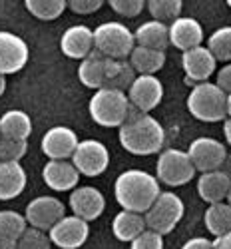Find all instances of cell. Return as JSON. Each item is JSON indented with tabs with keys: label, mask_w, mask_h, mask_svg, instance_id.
Wrapping results in <instances>:
<instances>
[{
	"label": "cell",
	"mask_w": 231,
	"mask_h": 249,
	"mask_svg": "<svg viewBox=\"0 0 231 249\" xmlns=\"http://www.w3.org/2000/svg\"><path fill=\"white\" fill-rule=\"evenodd\" d=\"M120 143L134 156H154L163 152L165 130L152 114H142L132 106L128 122L120 128Z\"/></svg>",
	"instance_id": "1"
},
{
	"label": "cell",
	"mask_w": 231,
	"mask_h": 249,
	"mask_svg": "<svg viewBox=\"0 0 231 249\" xmlns=\"http://www.w3.org/2000/svg\"><path fill=\"white\" fill-rule=\"evenodd\" d=\"M161 194L156 176L143 170H125L114 181V197L122 210L145 213Z\"/></svg>",
	"instance_id": "2"
},
{
	"label": "cell",
	"mask_w": 231,
	"mask_h": 249,
	"mask_svg": "<svg viewBox=\"0 0 231 249\" xmlns=\"http://www.w3.org/2000/svg\"><path fill=\"white\" fill-rule=\"evenodd\" d=\"M88 112L102 128H122L130 118L132 104L125 92L102 88L92 94Z\"/></svg>",
	"instance_id": "3"
},
{
	"label": "cell",
	"mask_w": 231,
	"mask_h": 249,
	"mask_svg": "<svg viewBox=\"0 0 231 249\" xmlns=\"http://www.w3.org/2000/svg\"><path fill=\"white\" fill-rule=\"evenodd\" d=\"M190 114L205 124H215L227 120V94L215 82H203L192 88L187 96Z\"/></svg>",
	"instance_id": "4"
},
{
	"label": "cell",
	"mask_w": 231,
	"mask_h": 249,
	"mask_svg": "<svg viewBox=\"0 0 231 249\" xmlns=\"http://www.w3.org/2000/svg\"><path fill=\"white\" fill-rule=\"evenodd\" d=\"M136 34L122 22L110 20L94 30V50L112 60H130L136 48Z\"/></svg>",
	"instance_id": "5"
},
{
	"label": "cell",
	"mask_w": 231,
	"mask_h": 249,
	"mask_svg": "<svg viewBox=\"0 0 231 249\" xmlns=\"http://www.w3.org/2000/svg\"><path fill=\"white\" fill-rule=\"evenodd\" d=\"M195 165L187 154V150L167 148L158 154L156 161V178L160 183H165L170 188H179V185L190 183L195 176Z\"/></svg>",
	"instance_id": "6"
},
{
	"label": "cell",
	"mask_w": 231,
	"mask_h": 249,
	"mask_svg": "<svg viewBox=\"0 0 231 249\" xmlns=\"http://www.w3.org/2000/svg\"><path fill=\"white\" fill-rule=\"evenodd\" d=\"M183 213H185V205L181 197L174 192H161L160 197L154 201V205L143 215H145V223H148V230L167 235L178 227Z\"/></svg>",
	"instance_id": "7"
},
{
	"label": "cell",
	"mask_w": 231,
	"mask_h": 249,
	"mask_svg": "<svg viewBox=\"0 0 231 249\" xmlns=\"http://www.w3.org/2000/svg\"><path fill=\"white\" fill-rule=\"evenodd\" d=\"M72 163L80 176L86 178H98L108 170L110 165V152L98 140H80L78 148L72 156Z\"/></svg>",
	"instance_id": "8"
},
{
	"label": "cell",
	"mask_w": 231,
	"mask_h": 249,
	"mask_svg": "<svg viewBox=\"0 0 231 249\" xmlns=\"http://www.w3.org/2000/svg\"><path fill=\"white\" fill-rule=\"evenodd\" d=\"M187 154H190L195 170L205 174V172L221 170V165H223L229 152L225 148V143H221L219 140L209 138V136H201V138H195L190 143Z\"/></svg>",
	"instance_id": "9"
},
{
	"label": "cell",
	"mask_w": 231,
	"mask_h": 249,
	"mask_svg": "<svg viewBox=\"0 0 231 249\" xmlns=\"http://www.w3.org/2000/svg\"><path fill=\"white\" fill-rule=\"evenodd\" d=\"M26 221L30 227L50 231L52 227L66 215V205L54 196H40L26 205Z\"/></svg>",
	"instance_id": "10"
},
{
	"label": "cell",
	"mask_w": 231,
	"mask_h": 249,
	"mask_svg": "<svg viewBox=\"0 0 231 249\" xmlns=\"http://www.w3.org/2000/svg\"><path fill=\"white\" fill-rule=\"evenodd\" d=\"M28 56L30 50L24 38L8 30H0V74L8 76L20 72L28 64Z\"/></svg>",
	"instance_id": "11"
},
{
	"label": "cell",
	"mask_w": 231,
	"mask_h": 249,
	"mask_svg": "<svg viewBox=\"0 0 231 249\" xmlns=\"http://www.w3.org/2000/svg\"><path fill=\"white\" fill-rule=\"evenodd\" d=\"M181 66L185 72V82L192 86L203 84L209 82V78L213 76V72H217V60L212 54L207 46H197L190 52L181 54Z\"/></svg>",
	"instance_id": "12"
},
{
	"label": "cell",
	"mask_w": 231,
	"mask_h": 249,
	"mask_svg": "<svg viewBox=\"0 0 231 249\" xmlns=\"http://www.w3.org/2000/svg\"><path fill=\"white\" fill-rule=\"evenodd\" d=\"M48 235L60 249H78L88 241L90 225L78 215H64L48 231Z\"/></svg>",
	"instance_id": "13"
},
{
	"label": "cell",
	"mask_w": 231,
	"mask_h": 249,
	"mask_svg": "<svg viewBox=\"0 0 231 249\" xmlns=\"http://www.w3.org/2000/svg\"><path fill=\"white\" fill-rule=\"evenodd\" d=\"M68 205L72 210V215H78L90 223L98 219L104 213V210H106V197L94 185H78L70 194Z\"/></svg>",
	"instance_id": "14"
},
{
	"label": "cell",
	"mask_w": 231,
	"mask_h": 249,
	"mask_svg": "<svg viewBox=\"0 0 231 249\" xmlns=\"http://www.w3.org/2000/svg\"><path fill=\"white\" fill-rule=\"evenodd\" d=\"M78 136L68 126H54L42 136L40 148L48 160H72L78 148Z\"/></svg>",
	"instance_id": "15"
},
{
	"label": "cell",
	"mask_w": 231,
	"mask_h": 249,
	"mask_svg": "<svg viewBox=\"0 0 231 249\" xmlns=\"http://www.w3.org/2000/svg\"><path fill=\"white\" fill-rule=\"evenodd\" d=\"M130 104L142 114H150L163 98V84L158 76H138L128 90Z\"/></svg>",
	"instance_id": "16"
},
{
	"label": "cell",
	"mask_w": 231,
	"mask_h": 249,
	"mask_svg": "<svg viewBox=\"0 0 231 249\" xmlns=\"http://www.w3.org/2000/svg\"><path fill=\"white\" fill-rule=\"evenodd\" d=\"M42 179L54 192H74L80 183V172L72 160H48L42 168Z\"/></svg>",
	"instance_id": "17"
},
{
	"label": "cell",
	"mask_w": 231,
	"mask_h": 249,
	"mask_svg": "<svg viewBox=\"0 0 231 249\" xmlns=\"http://www.w3.org/2000/svg\"><path fill=\"white\" fill-rule=\"evenodd\" d=\"M60 50L72 60H84L94 52V30L86 24H74L64 30L60 38Z\"/></svg>",
	"instance_id": "18"
},
{
	"label": "cell",
	"mask_w": 231,
	"mask_h": 249,
	"mask_svg": "<svg viewBox=\"0 0 231 249\" xmlns=\"http://www.w3.org/2000/svg\"><path fill=\"white\" fill-rule=\"evenodd\" d=\"M203 26L192 16H179L170 24V44L181 52L203 46Z\"/></svg>",
	"instance_id": "19"
},
{
	"label": "cell",
	"mask_w": 231,
	"mask_h": 249,
	"mask_svg": "<svg viewBox=\"0 0 231 249\" xmlns=\"http://www.w3.org/2000/svg\"><path fill=\"white\" fill-rule=\"evenodd\" d=\"M26 188V172L20 161H0V201L18 197Z\"/></svg>",
	"instance_id": "20"
},
{
	"label": "cell",
	"mask_w": 231,
	"mask_h": 249,
	"mask_svg": "<svg viewBox=\"0 0 231 249\" xmlns=\"http://www.w3.org/2000/svg\"><path fill=\"white\" fill-rule=\"evenodd\" d=\"M229 188H231V179L221 170L205 172L197 179V194L207 205L225 201L227 194H229Z\"/></svg>",
	"instance_id": "21"
},
{
	"label": "cell",
	"mask_w": 231,
	"mask_h": 249,
	"mask_svg": "<svg viewBox=\"0 0 231 249\" xmlns=\"http://www.w3.org/2000/svg\"><path fill=\"white\" fill-rule=\"evenodd\" d=\"M145 230H148L145 215L143 213H138V212L122 210L112 219V233H114V237L118 241H124V243H132Z\"/></svg>",
	"instance_id": "22"
},
{
	"label": "cell",
	"mask_w": 231,
	"mask_h": 249,
	"mask_svg": "<svg viewBox=\"0 0 231 249\" xmlns=\"http://www.w3.org/2000/svg\"><path fill=\"white\" fill-rule=\"evenodd\" d=\"M136 34V44L143 48H152V50H161L165 52L170 44V24L158 22V20H145L143 24L138 26Z\"/></svg>",
	"instance_id": "23"
},
{
	"label": "cell",
	"mask_w": 231,
	"mask_h": 249,
	"mask_svg": "<svg viewBox=\"0 0 231 249\" xmlns=\"http://www.w3.org/2000/svg\"><path fill=\"white\" fill-rule=\"evenodd\" d=\"M106 56H102L98 50H94L90 56H86L80 66H78V80L82 82L86 88L102 90L104 88V80H106Z\"/></svg>",
	"instance_id": "24"
},
{
	"label": "cell",
	"mask_w": 231,
	"mask_h": 249,
	"mask_svg": "<svg viewBox=\"0 0 231 249\" xmlns=\"http://www.w3.org/2000/svg\"><path fill=\"white\" fill-rule=\"evenodd\" d=\"M136 78H138V74H136L134 66L130 64V60H112V58L106 60V80H104V88L120 90V92L128 94Z\"/></svg>",
	"instance_id": "25"
},
{
	"label": "cell",
	"mask_w": 231,
	"mask_h": 249,
	"mask_svg": "<svg viewBox=\"0 0 231 249\" xmlns=\"http://www.w3.org/2000/svg\"><path fill=\"white\" fill-rule=\"evenodd\" d=\"M0 134L2 138L28 140L32 134V120L24 110H8L0 118Z\"/></svg>",
	"instance_id": "26"
},
{
	"label": "cell",
	"mask_w": 231,
	"mask_h": 249,
	"mask_svg": "<svg viewBox=\"0 0 231 249\" xmlns=\"http://www.w3.org/2000/svg\"><path fill=\"white\" fill-rule=\"evenodd\" d=\"M130 64L138 76H156V72H160L165 64V52L136 46L130 56Z\"/></svg>",
	"instance_id": "27"
},
{
	"label": "cell",
	"mask_w": 231,
	"mask_h": 249,
	"mask_svg": "<svg viewBox=\"0 0 231 249\" xmlns=\"http://www.w3.org/2000/svg\"><path fill=\"white\" fill-rule=\"evenodd\" d=\"M203 223L213 237H221L229 233L231 231V205L227 201L207 205V210L203 213Z\"/></svg>",
	"instance_id": "28"
},
{
	"label": "cell",
	"mask_w": 231,
	"mask_h": 249,
	"mask_svg": "<svg viewBox=\"0 0 231 249\" xmlns=\"http://www.w3.org/2000/svg\"><path fill=\"white\" fill-rule=\"evenodd\" d=\"M145 8L150 10L152 20H158V22H163V24H172L174 20L181 16L183 2L181 0H148Z\"/></svg>",
	"instance_id": "29"
},
{
	"label": "cell",
	"mask_w": 231,
	"mask_h": 249,
	"mask_svg": "<svg viewBox=\"0 0 231 249\" xmlns=\"http://www.w3.org/2000/svg\"><path fill=\"white\" fill-rule=\"evenodd\" d=\"M26 10L38 20H56L68 8L66 0H26Z\"/></svg>",
	"instance_id": "30"
},
{
	"label": "cell",
	"mask_w": 231,
	"mask_h": 249,
	"mask_svg": "<svg viewBox=\"0 0 231 249\" xmlns=\"http://www.w3.org/2000/svg\"><path fill=\"white\" fill-rule=\"evenodd\" d=\"M28 221L24 213H18L14 210H2L0 212V233L18 241L22 233L28 230Z\"/></svg>",
	"instance_id": "31"
},
{
	"label": "cell",
	"mask_w": 231,
	"mask_h": 249,
	"mask_svg": "<svg viewBox=\"0 0 231 249\" xmlns=\"http://www.w3.org/2000/svg\"><path fill=\"white\" fill-rule=\"evenodd\" d=\"M207 48L212 50L215 60L229 62L231 60V26L217 28L212 36L207 38Z\"/></svg>",
	"instance_id": "32"
},
{
	"label": "cell",
	"mask_w": 231,
	"mask_h": 249,
	"mask_svg": "<svg viewBox=\"0 0 231 249\" xmlns=\"http://www.w3.org/2000/svg\"><path fill=\"white\" fill-rule=\"evenodd\" d=\"M52 239L48 235V231L36 230V227H28L16 241V249H52Z\"/></svg>",
	"instance_id": "33"
},
{
	"label": "cell",
	"mask_w": 231,
	"mask_h": 249,
	"mask_svg": "<svg viewBox=\"0 0 231 249\" xmlns=\"http://www.w3.org/2000/svg\"><path fill=\"white\" fill-rule=\"evenodd\" d=\"M28 152V140L0 138V161H20Z\"/></svg>",
	"instance_id": "34"
},
{
	"label": "cell",
	"mask_w": 231,
	"mask_h": 249,
	"mask_svg": "<svg viewBox=\"0 0 231 249\" xmlns=\"http://www.w3.org/2000/svg\"><path fill=\"white\" fill-rule=\"evenodd\" d=\"M110 8L124 18H136L145 10V2L143 0H110Z\"/></svg>",
	"instance_id": "35"
},
{
	"label": "cell",
	"mask_w": 231,
	"mask_h": 249,
	"mask_svg": "<svg viewBox=\"0 0 231 249\" xmlns=\"http://www.w3.org/2000/svg\"><path fill=\"white\" fill-rule=\"evenodd\" d=\"M130 249H163V235L152 230H145L140 237L130 243Z\"/></svg>",
	"instance_id": "36"
},
{
	"label": "cell",
	"mask_w": 231,
	"mask_h": 249,
	"mask_svg": "<svg viewBox=\"0 0 231 249\" xmlns=\"http://www.w3.org/2000/svg\"><path fill=\"white\" fill-rule=\"evenodd\" d=\"M104 6V0H68V8L74 14H94Z\"/></svg>",
	"instance_id": "37"
},
{
	"label": "cell",
	"mask_w": 231,
	"mask_h": 249,
	"mask_svg": "<svg viewBox=\"0 0 231 249\" xmlns=\"http://www.w3.org/2000/svg\"><path fill=\"white\" fill-rule=\"evenodd\" d=\"M215 84L225 92V94H231V62L225 64L221 70H217L215 74Z\"/></svg>",
	"instance_id": "38"
},
{
	"label": "cell",
	"mask_w": 231,
	"mask_h": 249,
	"mask_svg": "<svg viewBox=\"0 0 231 249\" xmlns=\"http://www.w3.org/2000/svg\"><path fill=\"white\" fill-rule=\"evenodd\" d=\"M181 249H215V245L207 237H192L181 245Z\"/></svg>",
	"instance_id": "39"
},
{
	"label": "cell",
	"mask_w": 231,
	"mask_h": 249,
	"mask_svg": "<svg viewBox=\"0 0 231 249\" xmlns=\"http://www.w3.org/2000/svg\"><path fill=\"white\" fill-rule=\"evenodd\" d=\"M213 245H215V249H231V231L221 237H215Z\"/></svg>",
	"instance_id": "40"
},
{
	"label": "cell",
	"mask_w": 231,
	"mask_h": 249,
	"mask_svg": "<svg viewBox=\"0 0 231 249\" xmlns=\"http://www.w3.org/2000/svg\"><path fill=\"white\" fill-rule=\"evenodd\" d=\"M0 249H16V241L0 233Z\"/></svg>",
	"instance_id": "41"
},
{
	"label": "cell",
	"mask_w": 231,
	"mask_h": 249,
	"mask_svg": "<svg viewBox=\"0 0 231 249\" xmlns=\"http://www.w3.org/2000/svg\"><path fill=\"white\" fill-rule=\"evenodd\" d=\"M223 136H225L227 146L231 148V118H227V120L223 122Z\"/></svg>",
	"instance_id": "42"
},
{
	"label": "cell",
	"mask_w": 231,
	"mask_h": 249,
	"mask_svg": "<svg viewBox=\"0 0 231 249\" xmlns=\"http://www.w3.org/2000/svg\"><path fill=\"white\" fill-rule=\"evenodd\" d=\"M221 172L231 179V154H227V158H225V161L221 165Z\"/></svg>",
	"instance_id": "43"
},
{
	"label": "cell",
	"mask_w": 231,
	"mask_h": 249,
	"mask_svg": "<svg viewBox=\"0 0 231 249\" xmlns=\"http://www.w3.org/2000/svg\"><path fill=\"white\" fill-rule=\"evenodd\" d=\"M4 90H6V76L0 74V96L4 94Z\"/></svg>",
	"instance_id": "44"
},
{
	"label": "cell",
	"mask_w": 231,
	"mask_h": 249,
	"mask_svg": "<svg viewBox=\"0 0 231 249\" xmlns=\"http://www.w3.org/2000/svg\"><path fill=\"white\" fill-rule=\"evenodd\" d=\"M227 118H231V94H227Z\"/></svg>",
	"instance_id": "45"
},
{
	"label": "cell",
	"mask_w": 231,
	"mask_h": 249,
	"mask_svg": "<svg viewBox=\"0 0 231 249\" xmlns=\"http://www.w3.org/2000/svg\"><path fill=\"white\" fill-rule=\"evenodd\" d=\"M229 205H231V188H229V194H227V199H225Z\"/></svg>",
	"instance_id": "46"
},
{
	"label": "cell",
	"mask_w": 231,
	"mask_h": 249,
	"mask_svg": "<svg viewBox=\"0 0 231 249\" xmlns=\"http://www.w3.org/2000/svg\"><path fill=\"white\" fill-rule=\"evenodd\" d=\"M227 6H229V8H231V0H227Z\"/></svg>",
	"instance_id": "47"
},
{
	"label": "cell",
	"mask_w": 231,
	"mask_h": 249,
	"mask_svg": "<svg viewBox=\"0 0 231 249\" xmlns=\"http://www.w3.org/2000/svg\"><path fill=\"white\" fill-rule=\"evenodd\" d=\"M0 138H2V134H0Z\"/></svg>",
	"instance_id": "48"
}]
</instances>
